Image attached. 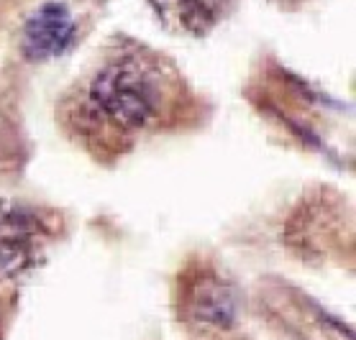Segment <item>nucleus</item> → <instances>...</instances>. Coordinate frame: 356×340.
Returning a JSON list of instances; mask_svg holds the SVG:
<instances>
[{"label": "nucleus", "mask_w": 356, "mask_h": 340, "mask_svg": "<svg viewBox=\"0 0 356 340\" xmlns=\"http://www.w3.org/2000/svg\"><path fill=\"white\" fill-rule=\"evenodd\" d=\"M90 97L108 121L123 128H141L159 113L162 87L159 77L149 67L126 59L108 65L97 74Z\"/></svg>", "instance_id": "nucleus-1"}, {"label": "nucleus", "mask_w": 356, "mask_h": 340, "mask_svg": "<svg viewBox=\"0 0 356 340\" xmlns=\"http://www.w3.org/2000/svg\"><path fill=\"white\" fill-rule=\"evenodd\" d=\"M47 243V223L24 205L0 207V274H18L33 266Z\"/></svg>", "instance_id": "nucleus-2"}, {"label": "nucleus", "mask_w": 356, "mask_h": 340, "mask_svg": "<svg viewBox=\"0 0 356 340\" xmlns=\"http://www.w3.org/2000/svg\"><path fill=\"white\" fill-rule=\"evenodd\" d=\"M74 36L72 16L65 6L47 3L26 24L24 49L31 59H51L62 54Z\"/></svg>", "instance_id": "nucleus-3"}, {"label": "nucleus", "mask_w": 356, "mask_h": 340, "mask_svg": "<svg viewBox=\"0 0 356 340\" xmlns=\"http://www.w3.org/2000/svg\"><path fill=\"white\" fill-rule=\"evenodd\" d=\"M187 309L197 323L216 325V328H228L234 323L236 300L234 291L216 276H205L197 282L187 297Z\"/></svg>", "instance_id": "nucleus-4"}, {"label": "nucleus", "mask_w": 356, "mask_h": 340, "mask_svg": "<svg viewBox=\"0 0 356 340\" xmlns=\"http://www.w3.org/2000/svg\"><path fill=\"white\" fill-rule=\"evenodd\" d=\"M159 13L177 18L179 26L187 31H208L223 13L226 0H154Z\"/></svg>", "instance_id": "nucleus-5"}]
</instances>
